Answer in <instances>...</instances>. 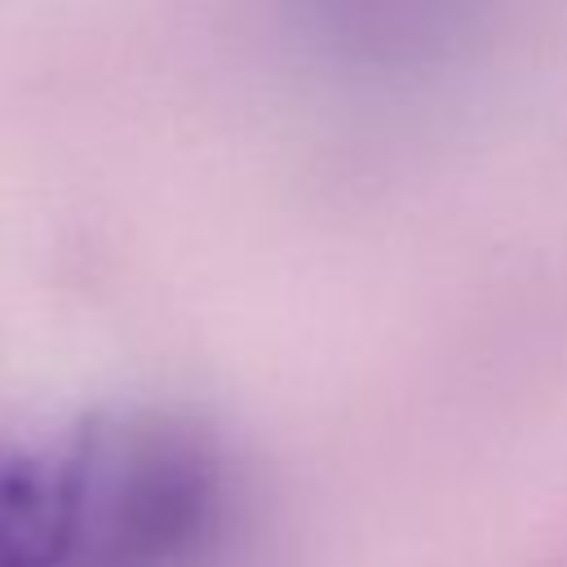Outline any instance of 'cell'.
<instances>
[{"mask_svg": "<svg viewBox=\"0 0 567 567\" xmlns=\"http://www.w3.org/2000/svg\"><path fill=\"white\" fill-rule=\"evenodd\" d=\"M80 447L75 567H195L221 536L213 452L173 430L89 434Z\"/></svg>", "mask_w": 567, "mask_h": 567, "instance_id": "obj_1", "label": "cell"}]
</instances>
